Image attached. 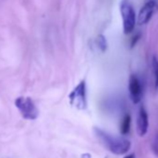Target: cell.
I'll return each mask as SVG.
<instances>
[{
	"instance_id": "6da1fadb",
	"label": "cell",
	"mask_w": 158,
	"mask_h": 158,
	"mask_svg": "<svg viewBox=\"0 0 158 158\" xmlns=\"http://www.w3.org/2000/svg\"><path fill=\"white\" fill-rule=\"evenodd\" d=\"M94 132L101 143L114 154H125L131 147L130 141L126 138L114 136L99 127H95Z\"/></svg>"
},
{
	"instance_id": "7a4b0ae2",
	"label": "cell",
	"mask_w": 158,
	"mask_h": 158,
	"mask_svg": "<svg viewBox=\"0 0 158 158\" xmlns=\"http://www.w3.org/2000/svg\"><path fill=\"white\" fill-rule=\"evenodd\" d=\"M120 12L123 19V31L125 35L133 32L136 24V13L132 5L127 0H123L120 4Z\"/></svg>"
},
{
	"instance_id": "3957f363",
	"label": "cell",
	"mask_w": 158,
	"mask_h": 158,
	"mask_svg": "<svg viewBox=\"0 0 158 158\" xmlns=\"http://www.w3.org/2000/svg\"><path fill=\"white\" fill-rule=\"evenodd\" d=\"M15 105L23 118L28 120H35L37 118L38 110L31 98L19 97L15 101Z\"/></svg>"
},
{
	"instance_id": "277c9868",
	"label": "cell",
	"mask_w": 158,
	"mask_h": 158,
	"mask_svg": "<svg viewBox=\"0 0 158 158\" xmlns=\"http://www.w3.org/2000/svg\"><path fill=\"white\" fill-rule=\"evenodd\" d=\"M71 105L78 110H85L87 108L86 82L83 80L79 83L69 95Z\"/></svg>"
},
{
	"instance_id": "5b68a950",
	"label": "cell",
	"mask_w": 158,
	"mask_h": 158,
	"mask_svg": "<svg viewBox=\"0 0 158 158\" xmlns=\"http://www.w3.org/2000/svg\"><path fill=\"white\" fill-rule=\"evenodd\" d=\"M158 11V3L155 0H150L140 9L138 16V23L144 25L150 22L152 17Z\"/></svg>"
},
{
	"instance_id": "8992f818",
	"label": "cell",
	"mask_w": 158,
	"mask_h": 158,
	"mask_svg": "<svg viewBox=\"0 0 158 158\" xmlns=\"http://www.w3.org/2000/svg\"><path fill=\"white\" fill-rule=\"evenodd\" d=\"M128 89L131 101L133 103H139L142 99V87L140 84L139 79L136 74H131L129 77V83H128Z\"/></svg>"
},
{
	"instance_id": "52a82bcc",
	"label": "cell",
	"mask_w": 158,
	"mask_h": 158,
	"mask_svg": "<svg viewBox=\"0 0 158 158\" xmlns=\"http://www.w3.org/2000/svg\"><path fill=\"white\" fill-rule=\"evenodd\" d=\"M149 127V119H148V114L143 106H141L139 110L138 117H137V132L139 136L143 137L147 131Z\"/></svg>"
},
{
	"instance_id": "ba28073f",
	"label": "cell",
	"mask_w": 158,
	"mask_h": 158,
	"mask_svg": "<svg viewBox=\"0 0 158 158\" xmlns=\"http://www.w3.org/2000/svg\"><path fill=\"white\" fill-rule=\"evenodd\" d=\"M130 126H131V116L130 114H126L122 120L121 127H120V132L122 135H127L129 130H130Z\"/></svg>"
},
{
	"instance_id": "9c48e42d",
	"label": "cell",
	"mask_w": 158,
	"mask_h": 158,
	"mask_svg": "<svg viewBox=\"0 0 158 158\" xmlns=\"http://www.w3.org/2000/svg\"><path fill=\"white\" fill-rule=\"evenodd\" d=\"M152 71H153V76H154V87L155 89L158 90V58L153 56L152 60Z\"/></svg>"
},
{
	"instance_id": "30bf717a",
	"label": "cell",
	"mask_w": 158,
	"mask_h": 158,
	"mask_svg": "<svg viewBox=\"0 0 158 158\" xmlns=\"http://www.w3.org/2000/svg\"><path fill=\"white\" fill-rule=\"evenodd\" d=\"M96 43H97L99 48L102 52L106 51V49H107V41H106V38L104 37V35H98V37L96 39Z\"/></svg>"
},
{
	"instance_id": "8fae6325",
	"label": "cell",
	"mask_w": 158,
	"mask_h": 158,
	"mask_svg": "<svg viewBox=\"0 0 158 158\" xmlns=\"http://www.w3.org/2000/svg\"><path fill=\"white\" fill-rule=\"evenodd\" d=\"M152 152H153L154 155L156 157H158V132L155 134V136H154V138L152 139Z\"/></svg>"
},
{
	"instance_id": "7c38bea8",
	"label": "cell",
	"mask_w": 158,
	"mask_h": 158,
	"mask_svg": "<svg viewBox=\"0 0 158 158\" xmlns=\"http://www.w3.org/2000/svg\"><path fill=\"white\" fill-rule=\"evenodd\" d=\"M139 38H140V35H139V34L135 35L133 36L132 40H131V45H130V47H131V48H134V46L137 44V42H138V40H139Z\"/></svg>"
},
{
	"instance_id": "4fadbf2b",
	"label": "cell",
	"mask_w": 158,
	"mask_h": 158,
	"mask_svg": "<svg viewBox=\"0 0 158 158\" xmlns=\"http://www.w3.org/2000/svg\"><path fill=\"white\" fill-rule=\"evenodd\" d=\"M135 157H136L135 154H134V153H131V154H128V155L125 156L124 158H135Z\"/></svg>"
}]
</instances>
